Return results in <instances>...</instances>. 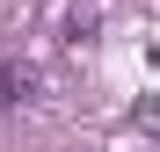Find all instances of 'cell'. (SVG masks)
Instances as JSON below:
<instances>
[{"label": "cell", "mask_w": 160, "mask_h": 152, "mask_svg": "<svg viewBox=\"0 0 160 152\" xmlns=\"http://www.w3.org/2000/svg\"><path fill=\"white\" fill-rule=\"evenodd\" d=\"M131 123H138V131H146V138H160V94H146V101H138V109H131Z\"/></svg>", "instance_id": "obj_2"}, {"label": "cell", "mask_w": 160, "mask_h": 152, "mask_svg": "<svg viewBox=\"0 0 160 152\" xmlns=\"http://www.w3.org/2000/svg\"><path fill=\"white\" fill-rule=\"evenodd\" d=\"M29 87H37V72H29V65H0V109L29 101Z\"/></svg>", "instance_id": "obj_1"}]
</instances>
